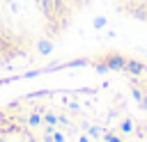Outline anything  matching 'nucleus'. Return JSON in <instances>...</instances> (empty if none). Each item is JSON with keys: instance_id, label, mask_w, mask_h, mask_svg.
I'll list each match as a JSON object with an SVG mask.
<instances>
[{"instance_id": "obj_1", "label": "nucleus", "mask_w": 147, "mask_h": 142, "mask_svg": "<svg viewBox=\"0 0 147 142\" xmlns=\"http://www.w3.org/2000/svg\"><path fill=\"white\" fill-rule=\"evenodd\" d=\"M101 0H0V78L99 50Z\"/></svg>"}, {"instance_id": "obj_2", "label": "nucleus", "mask_w": 147, "mask_h": 142, "mask_svg": "<svg viewBox=\"0 0 147 142\" xmlns=\"http://www.w3.org/2000/svg\"><path fill=\"white\" fill-rule=\"evenodd\" d=\"M106 50L147 62V0H101L99 53Z\"/></svg>"}]
</instances>
